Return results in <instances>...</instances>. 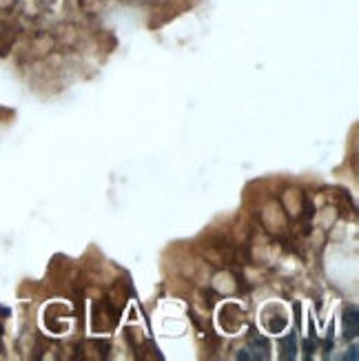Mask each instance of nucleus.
Segmentation results:
<instances>
[{
	"instance_id": "obj_1",
	"label": "nucleus",
	"mask_w": 359,
	"mask_h": 361,
	"mask_svg": "<svg viewBox=\"0 0 359 361\" xmlns=\"http://www.w3.org/2000/svg\"><path fill=\"white\" fill-rule=\"evenodd\" d=\"M344 328H346V339L357 337V308H346V317H344Z\"/></svg>"
},
{
	"instance_id": "obj_2",
	"label": "nucleus",
	"mask_w": 359,
	"mask_h": 361,
	"mask_svg": "<svg viewBox=\"0 0 359 361\" xmlns=\"http://www.w3.org/2000/svg\"><path fill=\"white\" fill-rule=\"evenodd\" d=\"M293 341H295L293 337H288V339H284V341H282V346H284V357H286V359L295 357V350H293Z\"/></svg>"
},
{
	"instance_id": "obj_3",
	"label": "nucleus",
	"mask_w": 359,
	"mask_h": 361,
	"mask_svg": "<svg viewBox=\"0 0 359 361\" xmlns=\"http://www.w3.org/2000/svg\"><path fill=\"white\" fill-rule=\"evenodd\" d=\"M0 333H3V328H0Z\"/></svg>"
}]
</instances>
